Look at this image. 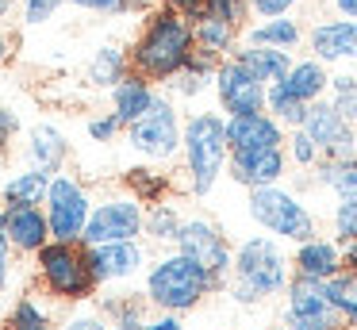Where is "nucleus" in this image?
<instances>
[{
	"mask_svg": "<svg viewBox=\"0 0 357 330\" xmlns=\"http://www.w3.org/2000/svg\"><path fill=\"white\" fill-rule=\"evenodd\" d=\"M108 96H112V112H116L119 123L127 127V123L139 119V115L158 100V84L146 81V77H139V73H127L123 81H116L108 89Z\"/></svg>",
	"mask_w": 357,
	"mask_h": 330,
	"instance_id": "22",
	"label": "nucleus"
},
{
	"mask_svg": "<svg viewBox=\"0 0 357 330\" xmlns=\"http://www.w3.org/2000/svg\"><path fill=\"white\" fill-rule=\"evenodd\" d=\"M142 219H146V204L135 196L131 188L108 192L96 200L89 223L81 230V246H100V242H127V238H142Z\"/></svg>",
	"mask_w": 357,
	"mask_h": 330,
	"instance_id": "8",
	"label": "nucleus"
},
{
	"mask_svg": "<svg viewBox=\"0 0 357 330\" xmlns=\"http://www.w3.org/2000/svg\"><path fill=\"white\" fill-rule=\"evenodd\" d=\"M142 330H185V322H181L177 315L162 311V319H146V322H142Z\"/></svg>",
	"mask_w": 357,
	"mask_h": 330,
	"instance_id": "42",
	"label": "nucleus"
},
{
	"mask_svg": "<svg viewBox=\"0 0 357 330\" xmlns=\"http://www.w3.org/2000/svg\"><path fill=\"white\" fill-rule=\"evenodd\" d=\"M70 0H20V15H24V23H47L50 15H58V8H66Z\"/></svg>",
	"mask_w": 357,
	"mask_h": 330,
	"instance_id": "37",
	"label": "nucleus"
},
{
	"mask_svg": "<svg viewBox=\"0 0 357 330\" xmlns=\"http://www.w3.org/2000/svg\"><path fill=\"white\" fill-rule=\"evenodd\" d=\"M323 284H326V296H331L334 311L354 322L357 319V269H338V273Z\"/></svg>",
	"mask_w": 357,
	"mask_h": 330,
	"instance_id": "31",
	"label": "nucleus"
},
{
	"mask_svg": "<svg viewBox=\"0 0 357 330\" xmlns=\"http://www.w3.org/2000/svg\"><path fill=\"white\" fill-rule=\"evenodd\" d=\"M85 130H89V138H93V142L108 146V142H116V138L123 135V123H119L116 112H104V115H93Z\"/></svg>",
	"mask_w": 357,
	"mask_h": 330,
	"instance_id": "36",
	"label": "nucleus"
},
{
	"mask_svg": "<svg viewBox=\"0 0 357 330\" xmlns=\"http://www.w3.org/2000/svg\"><path fill=\"white\" fill-rule=\"evenodd\" d=\"M208 4L211 0H162V8L181 12L185 20H200V15H208Z\"/></svg>",
	"mask_w": 357,
	"mask_h": 330,
	"instance_id": "41",
	"label": "nucleus"
},
{
	"mask_svg": "<svg viewBox=\"0 0 357 330\" xmlns=\"http://www.w3.org/2000/svg\"><path fill=\"white\" fill-rule=\"evenodd\" d=\"M35 273L47 296L62 299V303H89L96 296V280L89 269V250L81 242H58L50 238L39 253H35Z\"/></svg>",
	"mask_w": 357,
	"mask_h": 330,
	"instance_id": "5",
	"label": "nucleus"
},
{
	"mask_svg": "<svg viewBox=\"0 0 357 330\" xmlns=\"http://www.w3.org/2000/svg\"><path fill=\"white\" fill-rule=\"evenodd\" d=\"M50 177L54 173H47V169L24 165L20 173H12L8 181L0 184V200L4 204H43L47 188H50Z\"/></svg>",
	"mask_w": 357,
	"mask_h": 330,
	"instance_id": "27",
	"label": "nucleus"
},
{
	"mask_svg": "<svg viewBox=\"0 0 357 330\" xmlns=\"http://www.w3.org/2000/svg\"><path fill=\"white\" fill-rule=\"evenodd\" d=\"M319 184L331 188L338 200L357 196V153H349V158H323L319 161Z\"/></svg>",
	"mask_w": 357,
	"mask_h": 330,
	"instance_id": "28",
	"label": "nucleus"
},
{
	"mask_svg": "<svg viewBox=\"0 0 357 330\" xmlns=\"http://www.w3.org/2000/svg\"><path fill=\"white\" fill-rule=\"evenodd\" d=\"M334 12H342V20H357V0H331Z\"/></svg>",
	"mask_w": 357,
	"mask_h": 330,
	"instance_id": "44",
	"label": "nucleus"
},
{
	"mask_svg": "<svg viewBox=\"0 0 357 330\" xmlns=\"http://www.w3.org/2000/svg\"><path fill=\"white\" fill-rule=\"evenodd\" d=\"M215 96L227 115H246V112H265V84L242 66L234 54H227L215 66Z\"/></svg>",
	"mask_w": 357,
	"mask_h": 330,
	"instance_id": "13",
	"label": "nucleus"
},
{
	"mask_svg": "<svg viewBox=\"0 0 357 330\" xmlns=\"http://www.w3.org/2000/svg\"><path fill=\"white\" fill-rule=\"evenodd\" d=\"M12 288V257H0V296Z\"/></svg>",
	"mask_w": 357,
	"mask_h": 330,
	"instance_id": "43",
	"label": "nucleus"
},
{
	"mask_svg": "<svg viewBox=\"0 0 357 330\" xmlns=\"http://www.w3.org/2000/svg\"><path fill=\"white\" fill-rule=\"evenodd\" d=\"M307 46L319 61H357V20H326L315 23Z\"/></svg>",
	"mask_w": 357,
	"mask_h": 330,
	"instance_id": "19",
	"label": "nucleus"
},
{
	"mask_svg": "<svg viewBox=\"0 0 357 330\" xmlns=\"http://www.w3.org/2000/svg\"><path fill=\"white\" fill-rule=\"evenodd\" d=\"M231 292L238 303H257L288 288V257L273 234L242 238L231 253Z\"/></svg>",
	"mask_w": 357,
	"mask_h": 330,
	"instance_id": "4",
	"label": "nucleus"
},
{
	"mask_svg": "<svg viewBox=\"0 0 357 330\" xmlns=\"http://www.w3.org/2000/svg\"><path fill=\"white\" fill-rule=\"evenodd\" d=\"M234 58L250 69L261 84H273L292 69V54L280 50V46H257V43H246L242 50H234Z\"/></svg>",
	"mask_w": 357,
	"mask_h": 330,
	"instance_id": "24",
	"label": "nucleus"
},
{
	"mask_svg": "<svg viewBox=\"0 0 357 330\" xmlns=\"http://www.w3.org/2000/svg\"><path fill=\"white\" fill-rule=\"evenodd\" d=\"M300 127L315 138V146H319L323 158H349V153H357L354 123L342 119V115L331 107V100H315V104H307V115H303Z\"/></svg>",
	"mask_w": 357,
	"mask_h": 330,
	"instance_id": "14",
	"label": "nucleus"
},
{
	"mask_svg": "<svg viewBox=\"0 0 357 330\" xmlns=\"http://www.w3.org/2000/svg\"><path fill=\"white\" fill-rule=\"evenodd\" d=\"M303 38L300 23L288 20V15H269V20H261L257 27H250L246 43H257V46H280V50H292L296 43Z\"/></svg>",
	"mask_w": 357,
	"mask_h": 330,
	"instance_id": "30",
	"label": "nucleus"
},
{
	"mask_svg": "<svg viewBox=\"0 0 357 330\" xmlns=\"http://www.w3.org/2000/svg\"><path fill=\"white\" fill-rule=\"evenodd\" d=\"M0 257H12V246H8V234H4V215H0Z\"/></svg>",
	"mask_w": 357,
	"mask_h": 330,
	"instance_id": "47",
	"label": "nucleus"
},
{
	"mask_svg": "<svg viewBox=\"0 0 357 330\" xmlns=\"http://www.w3.org/2000/svg\"><path fill=\"white\" fill-rule=\"evenodd\" d=\"M181 223H185V215H181L177 204H169V200H154V204H146V219H142V238H146L150 246H169L177 242L181 234Z\"/></svg>",
	"mask_w": 357,
	"mask_h": 330,
	"instance_id": "26",
	"label": "nucleus"
},
{
	"mask_svg": "<svg viewBox=\"0 0 357 330\" xmlns=\"http://www.w3.org/2000/svg\"><path fill=\"white\" fill-rule=\"evenodd\" d=\"M20 130H24V119H20L8 104H0V150H8L20 138Z\"/></svg>",
	"mask_w": 357,
	"mask_h": 330,
	"instance_id": "39",
	"label": "nucleus"
},
{
	"mask_svg": "<svg viewBox=\"0 0 357 330\" xmlns=\"http://www.w3.org/2000/svg\"><path fill=\"white\" fill-rule=\"evenodd\" d=\"M250 219L280 242H303V238L315 234V215L307 211V204H300L280 184L250 188Z\"/></svg>",
	"mask_w": 357,
	"mask_h": 330,
	"instance_id": "7",
	"label": "nucleus"
},
{
	"mask_svg": "<svg viewBox=\"0 0 357 330\" xmlns=\"http://www.w3.org/2000/svg\"><path fill=\"white\" fill-rule=\"evenodd\" d=\"M342 315L334 311L323 280L296 276L288 280V327L292 330H334Z\"/></svg>",
	"mask_w": 357,
	"mask_h": 330,
	"instance_id": "12",
	"label": "nucleus"
},
{
	"mask_svg": "<svg viewBox=\"0 0 357 330\" xmlns=\"http://www.w3.org/2000/svg\"><path fill=\"white\" fill-rule=\"evenodd\" d=\"M62 330H112V319L100 311H89V307H77V311L62 322Z\"/></svg>",
	"mask_w": 357,
	"mask_h": 330,
	"instance_id": "38",
	"label": "nucleus"
},
{
	"mask_svg": "<svg viewBox=\"0 0 357 330\" xmlns=\"http://www.w3.org/2000/svg\"><path fill=\"white\" fill-rule=\"evenodd\" d=\"M284 146V127L269 112H246L227 115V150L250 153V150H277Z\"/></svg>",
	"mask_w": 357,
	"mask_h": 330,
	"instance_id": "15",
	"label": "nucleus"
},
{
	"mask_svg": "<svg viewBox=\"0 0 357 330\" xmlns=\"http://www.w3.org/2000/svg\"><path fill=\"white\" fill-rule=\"evenodd\" d=\"M331 223H334V238H338V242H349V238H357V196L338 200V204H334Z\"/></svg>",
	"mask_w": 357,
	"mask_h": 330,
	"instance_id": "35",
	"label": "nucleus"
},
{
	"mask_svg": "<svg viewBox=\"0 0 357 330\" xmlns=\"http://www.w3.org/2000/svg\"><path fill=\"white\" fill-rule=\"evenodd\" d=\"M16 4H20V0H0V20H4V15H8Z\"/></svg>",
	"mask_w": 357,
	"mask_h": 330,
	"instance_id": "48",
	"label": "nucleus"
},
{
	"mask_svg": "<svg viewBox=\"0 0 357 330\" xmlns=\"http://www.w3.org/2000/svg\"><path fill=\"white\" fill-rule=\"evenodd\" d=\"M181 123H185V119H181L177 104H173L169 96H162V92H158L154 104H150L139 119H131L123 127L127 146H131L142 161H150V165L173 161L181 153Z\"/></svg>",
	"mask_w": 357,
	"mask_h": 330,
	"instance_id": "6",
	"label": "nucleus"
},
{
	"mask_svg": "<svg viewBox=\"0 0 357 330\" xmlns=\"http://www.w3.org/2000/svg\"><path fill=\"white\" fill-rule=\"evenodd\" d=\"M326 100H331V107L342 115V119L357 123V77H349V73L331 77V84H326Z\"/></svg>",
	"mask_w": 357,
	"mask_h": 330,
	"instance_id": "32",
	"label": "nucleus"
},
{
	"mask_svg": "<svg viewBox=\"0 0 357 330\" xmlns=\"http://www.w3.org/2000/svg\"><path fill=\"white\" fill-rule=\"evenodd\" d=\"M284 146H277V150H250V153H231V161H227V169H231L234 184H242V188H261V184H277L280 177H284Z\"/></svg>",
	"mask_w": 357,
	"mask_h": 330,
	"instance_id": "18",
	"label": "nucleus"
},
{
	"mask_svg": "<svg viewBox=\"0 0 357 330\" xmlns=\"http://www.w3.org/2000/svg\"><path fill=\"white\" fill-rule=\"evenodd\" d=\"M127 73H131V58H127V50L116 46V43L96 46V50L89 54V61H85V77H89V84H96V89H112V84L123 81Z\"/></svg>",
	"mask_w": 357,
	"mask_h": 330,
	"instance_id": "25",
	"label": "nucleus"
},
{
	"mask_svg": "<svg viewBox=\"0 0 357 330\" xmlns=\"http://www.w3.org/2000/svg\"><path fill=\"white\" fill-rule=\"evenodd\" d=\"M8 327L12 330H54V311L35 292H24V296H16V303L8 311Z\"/></svg>",
	"mask_w": 357,
	"mask_h": 330,
	"instance_id": "29",
	"label": "nucleus"
},
{
	"mask_svg": "<svg viewBox=\"0 0 357 330\" xmlns=\"http://www.w3.org/2000/svg\"><path fill=\"white\" fill-rule=\"evenodd\" d=\"M300 250H296L292 265H296V276H311V280H331L334 273L342 269V246L331 242V238H303V242H296Z\"/></svg>",
	"mask_w": 357,
	"mask_h": 330,
	"instance_id": "20",
	"label": "nucleus"
},
{
	"mask_svg": "<svg viewBox=\"0 0 357 330\" xmlns=\"http://www.w3.org/2000/svg\"><path fill=\"white\" fill-rule=\"evenodd\" d=\"M73 8L93 15H146L150 0H70Z\"/></svg>",
	"mask_w": 357,
	"mask_h": 330,
	"instance_id": "33",
	"label": "nucleus"
},
{
	"mask_svg": "<svg viewBox=\"0 0 357 330\" xmlns=\"http://www.w3.org/2000/svg\"><path fill=\"white\" fill-rule=\"evenodd\" d=\"M296 4H300V0H250V12L269 20V15H288Z\"/></svg>",
	"mask_w": 357,
	"mask_h": 330,
	"instance_id": "40",
	"label": "nucleus"
},
{
	"mask_svg": "<svg viewBox=\"0 0 357 330\" xmlns=\"http://www.w3.org/2000/svg\"><path fill=\"white\" fill-rule=\"evenodd\" d=\"M24 158H27V165H35V169L62 173L66 161H70V138H66V130L54 127V123H35L24 135Z\"/></svg>",
	"mask_w": 357,
	"mask_h": 330,
	"instance_id": "17",
	"label": "nucleus"
},
{
	"mask_svg": "<svg viewBox=\"0 0 357 330\" xmlns=\"http://www.w3.org/2000/svg\"><path fill=\"white\" fill-rule=\"evenodd\" d=\"M284 146H288L284 158H288V161H296L300 169H311V165H319V161H323V153H319L315 138H311L303 127H292V135L284 138Z\"/></svg>",
	"mask_w": 357,
	"mask_h": 330,
	"instance_id": "34",
	"label": "nucleus"
},
{
	"mask_svg": "<svg viewBox=\"0 0 357 330\" xmlns=\"http://www.w3.org/2000/svg\"><path fill=\"white\" fill-rule=\"evenodd\" d=\"M234 38H238V23L219 20V15H200L192 20V54L208 61H223L234 54Z\"/></svg>",
	"mask_w": 357,
	"mask_h": 330,
	"instance_id": "21",
	"label": "nucleus"
},
{
	"mask_svg": "<svg viewBox=\"0 0 357 330\" xmlns=\"http://www.w3.org/2000/svg\"><path fill=\"white\" fill-rule=\"evenodd\" d=\"M173 250H181L185 257H192L200 269H208L215 280H223L227 273H231V246H227L223 230L215 227L211 219H204V215H192V219L181 223V234L177 242H173Z\"/></svg>",
	"mask_w": 357,
	"mask_h": 330,
	"instance_id": "10",
	"label": "nucleus"
},
{
	"mask_svg": "<svg viewBox=\"0 0 357 330\" xmlns=\"http://www.w3.org/2000/svg\"><path fill=\"white\" fill-rule=\"evenodd\" d=\"M4 234H8L12 253H39L50 242V223L43 204H4Z\"/></svg>",
	"mask_w": 357,
	"mask_h": 330,
	"instance_id": "16",
	"label": "nucleus"
},
{
	"mask_svg": "<svg viewBox=\"0 0 357 330\" xmlns=\"http://www.w3.org/2000/svg\"><path fill=\"white\" fill-rule=\"evenodd\" d=\"M43 211H47V223H50V238H58V242H81V230H85L89 211H93V192L73 173L62 169V173L50 177Z\"/></svg>",
	"mask_w": 357,
	"mask_h": 330,
	"instance_id": "9",
	"label": "nucleus"
},
{
	"mask_svg": "<svg viewBox=\"0 0 357 330\" xmlns=\"http://www.w3.org/2000/svg\"><path fill=\"white\" fill-rule=\"evenodd\" d=\"M181 153H185V177L192 196H211L219 177L227 173V115L192 112L181 123Z\"/></svg>",
	"mask_w": 357,
	"mask_h": 330,
	"instance_id": "3",
	"label": "nucleus"
},
{
	"mask_svg": "<svg viewBox=\"0 0 357 330\" xmlns=\"http://www.w3.org/2000/svg\"><path fill=\"white\" fill-rule=\"evenodd\" d=\"M12 58V35L4 27H0V66H4V61Z\"/></svg>",
	"mask_w": 357,
	"mask_h": 330,
	"instance_id": "46",
	"label": "nucleus"
},
{
	"mask_svg": "<svg viewBox=\"0 0 357 330\" xmlns=\"http://www.w3.org/2000/svg\"><path fill=\"white\" fill-rule=\"evenodd\" d=\"M89 250V269H93L96 288H112V284H127L146 269V246L142 238H127V242H100L85 246Z\"/></svg>",
	"mask_w": 357,
	"mask_h": 330,
	"instance_id": "11",
	"label": "nucleus"
},
{
	"mask_svg": "<svg viewBox=\"0 0 357 330\" xmlns=\"http://www.w3.org/2000/svg\"><path fill=\"white\" fill-rule=\"evenodd\" d=\"M127 58H131V73L165 84L192 58V20H185L181 12H169V8L146 12Z\"/></svg>",
	"mask_w": 357,
	"mask_h": 330,
	"instance_id": "1",
	"label": "nucleus"
},
{
	"mask_svg": "<svg viewBox=\"0 0 357 330\" xmlns=\"http://www.w3.org/2000/svg\"><path fill=\"white\" fill-rule=\"evenodd\" d=\"M215 276L208 269H200L192 257H185L181 250H165L142 269V296L146 303H154L158 311H192L211 288H215Z\"/></svg>",
	"mask_w": 357,
	"mask_h": 330,
	"instance_id": "2",
	"label": "nucleus"
},
{
	"mask_svg": "<svg viewBox=\"0 0 357 330\" xmlns=\"http://www.w3.org/2000/svg\"><path fill=\"white\" fill-rule=\"evenodd\" d=\"M280 89L288 92L292 100H300V104H315V100L326 96V84H331V73H326V66L319 58H303V61H292V69H288L284 77H280Z\"/></svg>",
	"mask_w": 357,
	"mask_h": 330,
	"instance_id": "23",
	"label": "nucleus"
},
{
	"mask_svg": "<svg viewBox=\"0 0 357 330\" xmlns=\"http://www.w3.org/2000/svg\"><path fill=\"white\" fill-rule=\"evenodd\" d=\"M142 322H146L142 315H131V319H116V322H112V330H142Z\"/></svg>",
	"mask_w": 357,
	"mask_h": 330,
	"instance_id": "45",
	"label": "nucleus"
}]
</instances>
